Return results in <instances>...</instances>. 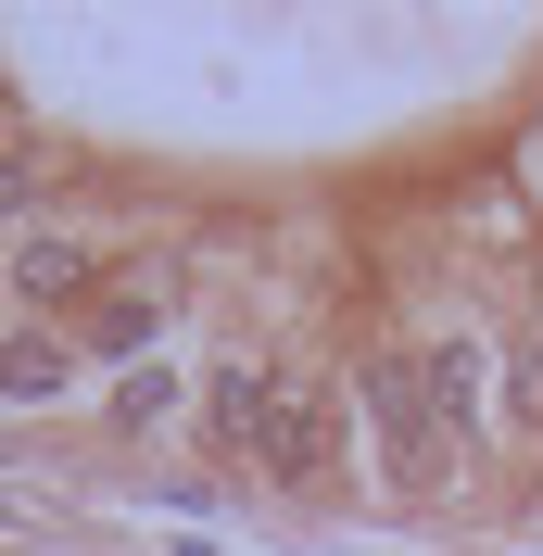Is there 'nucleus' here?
<instances>
[{
  "label": "nucleus",
  "mask_w": 543,
  "mask_h": 556,
  "mask_svg": "<svg viewBox=\"0 0 543 556\" xmlns=\"http://www.w3.org/2000/svg\"><path fill=\"white\" fill-rule=\"evenodd\" d=\"M0 392H13V405L64 392V342H0Z\"/></svg>",
  "instance_id": "7ed1b4c3"
},
{
  "label": "nucleus",
  "mask_w": 543,
  "mask_h": 556,
  "mask_svg": "<svg viewBox=\"0 0 543 556\" xmlns=\"http://www.w3.org/2000/svg\"><path fill=\"white\" fill-rule=\"evenodd\" d=\"M240 455L278 468V481H329V455H341L329 392H278V380H266V405H253V430H240Z\"/></svg>",
  "instance_id": "f257e3e1"
},
{
  "label": "nucleus",
  "mask_w": 543,
  "mask_h": 556,
  "mask_svg": "<svg viewBox=\"0 0 543 556\" xmlns=\"http://www.w3.org/2000/svg\"><path fill=\"white\" fill-rule=\"evenodd\" d=\"M76 278H89L76 241H26V291H76Z\"/></svg>",
  "instance_id": "39448f33"
},
{
  "label": "nucleus",
  "mask_w": 543,
  "mask_h": 556,
  "mask_svg": "<svg viewBox=\"0 0 543 556\" xmlns=\"http://www.w3.org/2000/svg\"><path fill=\"white\" fill-rule=\"evenodd\" d=\"M367 405H379V455H392V481H430V468H442V405L417 392V354H392V367H379Z\"/></svg>",
  "instance_id": "f03ea898"
},
{
  "label": "nucleus",
  "mask_w": 543,
  "mask_h": 556,
  "mask_svg": "<svg viewBox=\"0 0 543 556\" xmlns=\"http://www.w3.org/2000/svg\"><path fill=\"white\" fill-rule=\"evenodd\" d=\"M89 342H102V354H139V342H152V304H139V291H114V304L89 316Z\"/></svg>",
  "instance_id": "20e7f679"
}]
</instances>
